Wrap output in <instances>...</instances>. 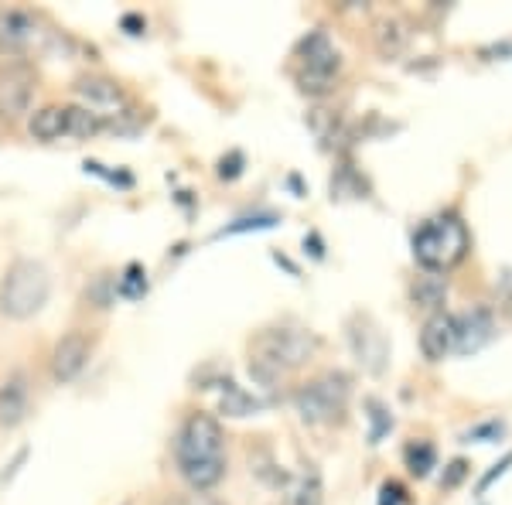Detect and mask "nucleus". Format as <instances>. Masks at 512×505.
I'll return each mask as SVG.
<instances>
[{
	"mask_svg": "<svg viewBox=\"0 0 512 505\" xmlns=\"http://www.w3.org/2000/svg\"><path fill=\"white\" fill-rule=\"evenodd\" d=\"M376 45H379V52H383V55H396V52H400V45H403L400 24H396V21H383V24H379Z\"/></svg>",
	"mask_w": 512,
	"mask_h": 505,
	"instance_id": "obj_24",
	"label": "nucleus"
},
{
	"mask_svg": "<svg viewBox=\"0 0 512 505\" xmlns=\"http://www.w3.org/2000/svg\"><path fill=\"white\" fill-rule=\"evenodd\" d=\"M458 349V325H454V314L437 311L427 318L424 331H420V352L427 362H441Z\"/></svg>",
	"mask_w": 512,
	"mask_h": 505,
	"instance_id": "obj_10",
	"label": "nucleus"
},
{
	"mask_svg": "<svg viewBox=\"0 0 512 505\" xmlns=\"http://www.w3.org/2000/svg\"><path fill=\"white\" fill-rule=\"evenodd\" d=\"M352 396V379L345 372H321L318 379L304 383L294 396V407L304 424H335L345 413V403Z\"/></svg>",
	"mask_w": 512,
	"mask_h": 505,
	"instance_id": "obj_5",
	"label": "nucleus"
},
{
	"mask_svg": "<svg viewBox=\"0 0 512 505\" xmlns=\"http://www.w3.org/2000/svg\"><path fill=\"white\" fill-rule=\"evenodd\" d=\"M28 379L21 376V372H14V376H7L4 383H0V427H18L24 417H28Z\"/></svg>",
	"mask_w": 512,
	"mask_h": 505,
	"instance_id": "obj_12",
	"label": "nucleus"
},
{
	"mask_svg": "<svg viewBox=\"0 0 512 505\" xmlns=\"http://www.w3.org/2000/svg\"><path fill=\"white\" fill-rule=\"evenodd\" d=\"M502 434H506V424H499V420H489V424H478V427L468 430L465 441H468V444H472V441L489 444V441H499Z\"/></svg>",
	"mask_w": 512,
	"mask_h": 505,
	"instance_id": "obj_26",
	"label": "nucleus"
},
{
	"mask_svg": "<svg viewBox=\"0 0 512 505\" xmlns=\"http://www.w3.org/2000/svg\"><path fill=\"white\" fill-rule=\"evenodd\" d=\"M284 505H325V485L315 465H301L297 475L284 482Z\"/></svg>",
	"mask_w": 512,
	"mask_h": 505,
	"instance_id": "obj_13",
	"label": "nucleus"
},
{
	"mask_svg": "<svg viewBox=\"0 0 512 505\" xmlns=\"http://www.w3.org/2000/svg\"><path fill=\"white\" fill-rule=\"evenodd\" d=\"M407 502V488L400 482H383L379 488V505H403Z\"/></svg>",
	"mask_w": 512,
	"mask_h": 505,
	"instance_id": "obj_28",
	"label": "nucleus"
},
{
	"mask_svg": "<svg viewBox=\"0 0 512 505\" xmlns=\"http://www.w3.org/2000/svg\"><path fill=\"white\" fill-rule=\"evenodd\" d=\"M444 294H448V287H444V280H441V277H434V273L420 277V280H417V287H414V297H417L420 308H441V304H444Z\"/></svg>",
	"mask_w": 512,
	"mask_h": 505,
	"instance_id": "obj_21",
	"label": "nucleus"
},
{
	"mask_svg": "<svg viewBox=\"0 0 512 505\" xmlns=\"http://www.w3.org/2000/svg\"><path fill=\"white\" fill-rule=\"evenodd\" d=\"M468 253V229L458 215H437L427 219L414 233V260L427 273L448 270Z\"/></svg>",
	"mask_w": 512,
	"mask_h": 505,
	"instance_id": "obj_3",
	"label": "nucleus"
},
{
	"mask_svg": "<svg viewBox=\"0 0 512 505\" xmlns=\"http://www.w3.org/2000/svg\"><path fill=\"white\" fill-rule=\"evenodd\" d=\"M366 325V321H362ZM349 342H352V349L355 355H359V362H366L369 369L379 372L383 369V359H386V338H383V331L379 328H369L366 331H349Z\"/></svg>",
	"mask_w": 512,
	"mask_h": 505,
	"instance_id": "obj_16",
	"label": "nucleus"
},
{
	"mask_svg": "<svg viewBox=\"0 0 512 505\" xmlns=\"http://www.w3.org/2000/svg\"><path fill=\"white\" fill-rule=\"evenodd\" d=\"M318 349V338L294 328H270L253 342V376L263 383H277L287 369H297Z\"/></svg>",
	"mask_w": 512,
	"mask_h": 505,
	"instance_id": "obj_2",
	"label": "nucleus"
},
{
	"mask_svg": "<svg viewBox=\"0 0 512 505\" xmlns=\"http://www.w3.org/2000/svg\"><path fill=\"white\" fill-rule=\"evenodd\" d=\"M76 96L82 99L89 113H96L99 120L103 117H123L127 113V96L113 79L106 76H82L76 79ZM106 123V120H103Z\"/></svg>",
	"mask_w": 512,
	"mask_h": 505,
	"instance_id": "obj_8",
	"label": "nucleus"
},
{
	"mask_svg": "<svg viewBox=\"0 0 512 505\" xmlns=\"http://www.w3.org/2000/svg\"><path fill=\"white\" fill-rule=\"evenodd\" d=\"M123 28H127L130 35H140V31H144V21H140L137 14H127V18H123Z\"/></svg>",
	"mask_w": 512,
	"mask_h": 505,
	"instance_id": "obj_32",
	"label": "nucleus"
},
{
	"mask_svg": "<svg viewBox=\"0 0 512 505\" xmlns=\"http://www.w3.org/2000/svg\"><path fill=\"white\" fill-rule=\"evenodd\" d=\"M89 301L96 304V308H110V301L117 297V280H110L103 273V277H96V284H93V291L86 294Z\"/></svg>",
	"mask_w": 512,
	"mask_h": 505,
	"instance_id": "obj_25",
	"label": "nucleus"
},
{
	"mask_svg": "<svg viewBox=\"0 0 512 505\" xmlns=\"http://www.w3.org/2000/svg\"><path fill=\"white\" fill-rule=\"evenodd\" d=\"M338 69H342V59H338V48L325 31H311L297 45V86L308 96L332 93L338 82Z\"/></svg>",
	"mask_w": 512,
	"mask_h": 505,
	"instance_id": "obj_6",
	"label": "nucleus"
},
{
	"mask_svg": "<svg viewBox=\"0 0 512 505\" xmlns=\"http://www.w3.org/2000/svg\"><path fill=\"white\" fill-rule=\"evenodd\" d=\"M403 461H407L410 475L427 478L431 468L437 465V451L431 441H414V444H407V451H403Z\"/></svg>",
	"mask_w": 512,
	"mask_h": 505,
	"instance_id": "obj_19",
	"label": "nucleus"
},
{
	"mask_svg": "<svg viewBox=\"0 0 512 505\" xmlns=\"http://www.w3.org/2000/svg\"><path fill=\"white\" fill-rule=\"evenodd\" d=\"M144 294H147V273L140 263H130L117 277V297H123V301H140Z\"/></svg>",
	"mask_w": 512,
	"mask_h": 505,
	"instance_id": "obj_20",
	"label": "nucleus"
},
{
	"mask_svg": "<svg viewBox=\"0 0 512 505\" xmlns=\"http://www.w3.org/2000/svg\"><path fill=\"white\" fill-rule=\"evenodd\" d=\"M48 294H52L48 270L38 260H14L4 284H0V311L14 321L35 318L48 304Z\"/></svg>",
	"mask_w": 512,
	"mask_h": 505,
	"instance_id": "obj_4",
	"label": "nucleus"
},
{
	"mask_svg": "<svg viewBox=\"0 0 512 505\" xmlns=\"http://www.w3.org/2000/svg\"><path fill=\"white\" fill-rule=\"evenodd\" d=\"M38 38V24L28 11L4 7L0 11V55H21Z\"/></svg>",
	"mask_w": 512,
	"mask_h": 505,
	"instance_id": "obj_11",
	"label": "nucleus"
},
{
	"mask_svg": "<svg viewBox=\"0 0 512 505\" xmlns=\"http://www.w3.org/2000/svg\"><path fill=\"white\" fill-rule=\"evenodd\" d=\"M243 164H246V157L239 154V151H233L229 157H222V161H219V178L222 181H236L239 175H243Z\"/></svg>",
	"mask_w": 512,
	"mask_h": 505,
	"instance_id": "obj_27",
	"label": "nucleus"
},
{
	"mask_svg": "<svg viewBox=\"0 0 512 505\" xmlns=\"http://www.w3.org/2000/svg\"><path fill=\"white\" fill-rule=\"evenodd\" d=\"M38 76L35 65L14 59L0 65V117L4 120H21L31 110V96H35Z\"/></svg>",
	"mask_w": 512,
	"mask_h": 505,
	"instance_id": "obj_7",
	"label": "nucleus"
},
{
	"mask_svg": "<svg viewBox=\"0 0 512 505\" xmlns=\"http://www.w3.org/2000/svg\"><path fill=\"white\" fill-rule=\"evenodd\" d=\"M89 362V338L82 331H65L52 349V376L59 383H72Z\"/></svg>",
	"mask_w": 512,
	"mask_h": 505,
	"instance_id": "obj_9",
	"label": "nucleus"
},
{
	"mask_svg": "<svg viewBox=\"0 0 512 505\" xmlns=\"http://www.w3.org/2000/svg\"><path fill=\"white\" fill-rule=\"evenodd\" d=\"M216 400H219L222 417H250V413L260 410V400L246 393L243 386H236L233 379H222V383H216Z\"/></svg>",
	"mask_w": 512,
	"mask_h": 505,
	"instance_id": "obj_15",
	"label": "nucleus"
},
{
	"mask_svg": "<svg viewBox=\"0 0 512 505\" xmlns=\"http://www.w3.org/2000/svg\"><path fill=\"white\" fill-rule=\"evenodd\" d=\"M454 325H458V349H454V352H461V355L478 352L492 338V318H489V311L454 314Z\"/></svg>",
	"mask_w": 512,
	"mask_h": 505,
	"instance_id": "obj_14",
	"label": "nucleus"
},
{
	"mask_svg": "<svg viewBox=\"0 0 512 505\" xmlns=\"http://www.w3.org/2000/svg\"><path fill=\"white\" fill-rule=\"evenodd\" d=\"M509 468H512V451L506 454V458L499 461V465H492V471H489V475H482V482L475 485V492H478V495H485V492H489V485L495 482V478H502V475H506Z\"/></svg>",
	"mask_w": 512,
	"mask_h": 505,
	"instance_id": "obj_29",
	"label": "nucleus"
},
{
	"mask_svg": "<svg viewBox=\"0 0 512 505\" xmlns=\"http://www.w3.org/2000/svg\"><path fill=\"white\" fill-rule=\"evenodd\" d=\"M31 137L35 140H59L65 134V106H41L35 110V117L28 123Z\"/></svg>",
	"mask_w": 512,
	"mask_h": 505,
	"instance_id": "obj_17",
	"label": "nucleus"
},
{
	"mask_svg": "<svg viewBox=\"0 0 512 505\" xmlns=\"http://www.w3.org/2000/svg\"><path fill=\"white\" fill-rule=\"evenodd\" d=\"M181 505H226V502H219V499H212V495H205V492H195L188 502H181Z\"/></svg>",
	"mask_w": 512,
	"mask_h": 505,
	"instance_id": "obj_31",
	"label": "nucleus"
},
{
	"mask_svg": "<svg viewBox=\"0 0 512 505\" xmlns=\"http://www.w3.org/2000/svg\"><path fill=\"white\" fill-rule=\"evenodd\" d=\"M277 215L274 212H267V215H246V219H239V222H233V226H226V229H219L216 233V239H222V236H239V233H256V229H274L277 226Z\"/></svg>",
	"mask_w": 512,
	"mask_h": 505,
	"instance_id": "obj_23",
	"label": "nucleus"
},
{
	"mask_svg": "<svg viewBox=\"0 0 512 505\" xmlns=\"http://www.w3.org/2000/svg\"><path fill=\"white\" fill-rule=\"evenodd\" d=\"M103 127H106V123L99 120L96 113H89L86 106H65V134H72L79 140H89V137H96Z\"/></svg>",
	"mask_w": 512,
	"mask_h": 505,
	"instance_id": "obj_18",
	"label": "nucleus"
},
{
	"mask_svg": "<svg viewBox=\"0 0 512 505\" xmlns=\"http://www.w3.org/2000/svg\"><path fill=\"white\" fill-rule=\"evenodd\" d=\"M366 417H369V444H379L383 441V434H390L393 430V417H390V410L383 407V403L379 400H366Z\"/></svg>",
	"mask_w": 512,
	"mask_h": 505,
	"instance_id": "obj_22",
	"label": "nucleus"
},
{
	"mask_svg": "<svg viewBox=\"0 0 512 505\" xmlns=\"http://www.w3.org/2000/svg\"><path fill=\"white\" fill-rule=\"evenodd\" d=\"M465 475H468V465L458 458V461H451V465H448V475L441 478V485H444V488H454V485H458Z\"/></svg>",
	"mask_w": 512,
	"mask_h": 505,
	"instance_id": "obj_30",
	"label": "nucleus"
},
{
	"mask_svg": "<svg viewBox=\"0 0 512 505\" xmlns=\"http://www.w3.org/2000/svg\"><path fill=\"white\" fill-rule=\"evenodd\" d=\"M178 471L195 492H209L226 478V437L212 413H188L175 444Z\"/></svg>",
	"mask_w": 512,
	"mask_h": 505,
	"instance_id": "obj_1",
	"label": "nucleus"
}]
</instances>
